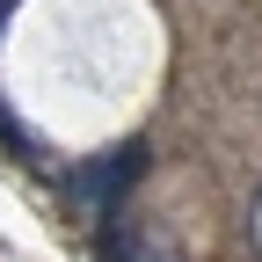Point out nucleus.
<instances>
[{
    "label": "nucleus",
    "instance_id": "nucleus-1",
    "mask_svg": "<svg viewBox=\"0 0 262 262\" xmlns=\"http://www.w3.org/2000/svg\"><path fill=\"white\" fill-rule=\"evenodd\" d=\"M139 175H146V139H124V146H110V153H95V160L73 168V196L95 204V211H110V204H124L139 189Z\"/></svg>",
    "mask_w": 262,
    "mask_h": 262
},
{
    "label": "nucleus",
    "instance_id": "nucleus-2",
    "mask_svg": "<svg viewBox=\"0 0 262 262\" xmlns=\"http://www.w3.org/2000/svg\"><path fill=\"white\" fill-rule=\"evenodd\" d=\"M8 15H15V0H0V29H8Z\"/></svg>",
    "mask_w": 262,
    "mask_h": 262
}]
</instances>
